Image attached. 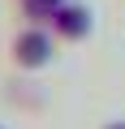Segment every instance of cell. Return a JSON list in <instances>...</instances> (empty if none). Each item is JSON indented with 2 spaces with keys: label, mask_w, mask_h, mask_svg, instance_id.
Segmentation results:
<instances>
[{
  "label": "cell",
  "mask_w": 125,
  "mask_h": 129,
  "mask_svg": "<svg viewBox=\"0 0 125 129\" xmlns=\"http://www.w3.org/2000/svg\"><path fill=\"white\" fill-rule=\"evenodd\" d=\"M13 60L22 64V69H39V64L52 60V35L43 30H22L13 39Z\"/></svg>",
  "instance_id": "6da1fadb"
},
{
  "label": "cell",
  "mask_w": 125,
  "mask_h": 129,
  "mask_svg": "<svg viewBox=\"0 0 125 129\" xmlns=\"http://www.w3.org/2000/svg\"><path fill=\"white\" fill-rule=\"evenodd\" d=\"M52 30H56L60 39H82V35H91V9H82V5H60L56 17H52Z\"/></svg>",
  "instance_id": "7a4b0ae2"
},
{
  "label": "cell",
  "mask_w": 125,
  "mask_h": 129,
  "mask_svg": "<svg viewBox=\"0 0 125 129\" xmlns=\"http://www.w3.org/2000/svg\"><path fill=\"white\" fill-rule=\"evenodd\" d=\"M60 5H65V0H26V13L30 17H56Z\"/></svg>",
  "instance_id": "3957f363"
},
{
  "label": "cell",
  "mask_w": 125,
  "mask_h": 129,
  "mask_svg": "<svg viewBox=\"0 0 125 129\" xmlns=\"http://www.w3.org/2000/svg\"><path fill=\"white\" fill-rule=\"evenodd\" d=\"M108 129H125V120H116V125H108Z\"/></svg>",
  "instance_id": "277c9868"
}]
</instances>
